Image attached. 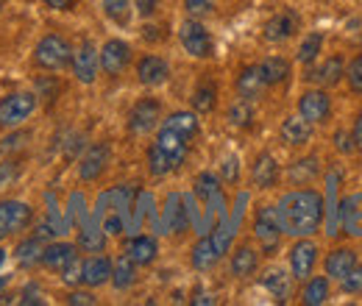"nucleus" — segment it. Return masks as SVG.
Here are the masks:
<instances>
[{
  "label": "nucleus",
  "mask_w": 362,
  "mask_h": 306,
  "mask_svg": "<svg viewBox=\"0 0 362 306\" xmlns=\"http://www.w3.org/2000/svg\"><path fill=\"white\" fill-rule=\"evenodd\" d=\"M323 195L304 187V189H293L279 201V218H281V228L287 237H313L315 231H320L323 223Z\"/></svg>",
  "instance_id": "1"
},
{
  "label": "nucleus",
  "mask_w": 362,
  "mask_h": 306,
  "mask_svg": "<svg viewBox=\"0 0 362 306\" xmlns=\"http://www.w3.org/2000/svg\"><path fill=\"white\" fill-rule=\"evenodd\" d=\"M73 61V45L62 34H45L34 47V64L47 73H62Z\"/></svg>",
  "instance_id": "2"
},
{
  "label": "nucleus",
  "mask_w": 362,
  "mask_h": 306,
  "mask_svg": "<svg viewBox=\"0 0 362 306\" xmlns=\"http://www.w3.org/2000/svg\"><path fill=\"white\" fill-rule=\"evenodd\" d=\"M37 92H8L0 98V129H20L37 112Z\"/></svg>",
  "instance_id": "3"
},
{
  "label": "nucleus",
  "mask_w": 362,
  "mask_h": 306,
  "mask_svg": "<svg viewBox=\"0 0 362 306\" xmlns=\"http://www.w3.org/2000/svg\"><path fill=\"white\" fill-rule=\"evenodd\" d=\"M179 42H181V47L187 50V56H192V59H209L212 50H215L209 31H206L204 23L195 20V17H187L179 25Z\"/></svg>",
  "instance_id": "4"
},
{
  "label": "nucleus",
  "mask_w": 362,
  "mask_h": 306,
  "mask_svg": "<svg viewBox=\"0 0 362 306\" xmlns=\"http://www.w3.org/2000/svg\"><path fill=\"white\" fill-rule=\"evenodd\" d=\"M284 228H281V218H279V206H259L254 215V237L259 240V245L271 254L279 248Z\"/></svg>",
  "instance_id": "5"
},
{
  "label": "nucleus",
  "mask_w": 362,
  "mask_h": 306,
  "mask_svg": "<svg viewBox=\"0 0 362 306\" xmlns=\"http://www.w3.org/2000/svg\"><path fill=\"white\" fill-rule=\"evenodd\" d=\"M159 120H162V103L156 98H142L129 112V131L134 136H148L159 129Z\"/></svg>",
  "instance_id": "6"
},
{
  "label": "nucleus",
  "mask_w": 362,
  "mask_h": 306,
  "mask_svg": "<svg viewBox=\"0 0 362 306\" xmlns=\"http://www.w3.org/2000/svg\"><path fill=\"white\" fill-rule=\"evenodd\" d=\"M70 67H73V76H76V81L78 84H95V78H98V67H100V50L95 47V42L90 40H84V42L78 45L76 50H73V61H70Z\"/></svg>",
  "instance_id": "7"
},
{
  "label": "nucleus",
  "mask_w": 362,
  "mask_h": 306,
  "mask_svg": "<svg viewBox=\"0 0 362 306\" xmlns=\"http://www.w3.org/2000/svg\"><path fill=\"white\" fill-rule=\"evenodd\" d=\"M34 223V209L23 201H0V237L25 231Z\"/></svg>",
  "instance_id": "8"
},
{
  "label": "nucleus",
  "mask_w": 362,
  "mask_h": 306,
  "mask_svg": "<svg viewBox=\"0 0 362 306\" xmlns=\"http://www.w3.org/2000/svg\"><path fill=\"white\" fill-rule=\"evenodd\" d=\"M287 262H290V276L298 278V281H307L313 273H315L317 264V245L307 237H298V242L290 248L287 254Z\"/></svg>",
  "instance_id": "9"
},
{
  "label": "nucleus",
  "mask_w": 362,
  "mask_h": 306,
  "mask_svg": "<svg viewBox=\"0 0 362 306\" xmlns=\"http://www.w3.org/2000/svg\"><path fill=\"white\" fill-rule=\"evenodd\" d=\"M132 64V45L123 40H106L100 47V70L112 78L123 76L126 67Z\"/></svg>",
  "instance_id": "10"
},
{
  "label": "nucleus",
  "mask_w": 362,
  "mask_h": 306,
  "mask_svg": "<svg viewBox=\"0 0 362 306\" xmlns=\"http://www.w3.org/2000/svg\"><path fill=\"white\" fill-rule=\"evenodd\" d=\"M298 114L313 123V126H320L329 120L332 114V98L326 89H307L301 98H298Z\"/></svg>",
  "instance_id": "11"
},
{
  "label": "nucleus",
  "mask_w": 362,
  "mask_h": 306,
  "mask_svg": "<svg viewBox=\"0 0 362 306\" xmlns=\"http://www.w3.org/2000/svg\"><path fill=\"white\" fill-rule=\"evenodd\" d=\"M170 78V64L156 56V53H145L139 61H136V81L142 87H162L165 81Z\"/></svg>",
  "instance_id": "12"
},
{
  "label": "nucleus",
  "mask_w": 362,
  "mask_h": 306,
  "mask_svg": "<svg viewBox=\"0 0 362 306\" xmlns=\"http://www.w3.org/2000/svg\"><path fill=\"white\" fill-rule=\"evenodd\" d=\"M296 31H298V17H296V11L284 8V11H276L271 20L265 23L262 37H265V42L279 45V42H287Z\"/></svg>",
  "instance_id": "13"
},
{
  "label": "nucleus",
  "mask_w": 362,
  "mask_h": 306,
  "mask_svg": "<svg viewBox=\"0 0 362 306\" xmlns=\"http://www.w3.org/2000/svg\"><path fill=\"white\" fill-rule=\"evenodd\" d=\"M109 156H112V151H109L106 142L90 145L87 153H84L81 162H78V178H81V181H95V178H100L103 170H106V165H109Z\"/></svg>",
  "instance_id": "14"
},
{
  "label": "nucleus",
  "mask_w": 362,
  "mask_h": 306,
  "mask_svg": "<svg viewBox=\"0 0 362 306\" xmlns=\"http://www.w3.org/2000/svg\"><path fill=\"white\" fill-rule=\"evenodd\" d=\"M279 178H281V167H279L276 156L268 153V151H262L254 159V165H251V184L257 189H273L279 184Z\"/></svg>",
  "instance_id": "15"
},
{
  "label": "nucleus",
  "mask_w": 362,
  "mask_h": 306,
  "mask_svg": "<svg viewBox=\"0 0 362 306\" xmlns=\"http://www.w3.org/2000/svg\"><path fill=\"white\" fill-rule=\"evenodd\" d=\"M234 89H237V98H243V100H259L262 95H265V78H262V70H259V64H248V67H243L240 70V76H237V81H234Z\"/></svg>",
  "instance_id": "16"
},
{
  "label": "nucleus",
  "mask_w": 362,
  "mask_h": 306,
  "mask_svg": "<svg viewBox=\"0 0 362 306\" xmlns=\"http://www.w3.org/2000/svg\"><path fill=\"white\" fill-rule=\"evenodd\" d=\"M112 267L115 262L103 254H92L81 262V284H87L90 290L95 287H103L106 281H112Z\"/></svg>",
  "instance_id": "17"
},
{
  "label": "nucleus",
  "mask_w": 362,
  "mask_h": 306,
  "mask_svg": "<svg viewBox=\"0 0 362 306\" xmlns=\"http://www.w3.org/2000/svg\"><path fill=\"white\" fill-rule=\"evenodd\" d=\"M307 78H310L313 84H320V87H334V84H340V78H346V59H343L340 53L329 56L323 64H317L315 70L307 73Z\"/></svg>",
  "instance_id": "18"
},
{
  "label": "nucleus",
  "mask_w": 362,
  "mask_h": 306,
  "mask_svg": "<svg viewBox=\"0 0 362 306\" xmlns=\"http://www.w3.org/2000/svg\"><path fill=\"white\" fill-rule=\"evenodd\" d=\"M78 259V248L73 242H50L42 251V267L50 273H62L70 262Z\"/></svg>",
  "instance_id": "19"
},
{
  "label": "nucleus",
  "mask_w": 362,
  "mask_h": 306,
  "mask_svg": "<svg viewBox=\"0 0 362 306\" xmlns=\"http://www.w3.org/2000/svg\"><path fill=\"white\" fill-rule=\"evenodd\" d=\"M126 254L134 259L136 267H148V264L156 262V257H159V242L151 234H136V237L129 240Z\"/></svg>",
  "instance_id": "20"
},
{
  "label": "nucleus",
  "mask_w": 362,
  "mask_h": 306,
  "mask_svg": "<svg viewBox=\"0 0 362 306\" xmlns=\"http://www.w3.org/2000/svg\"><path fill=\"white\" fill-rule=\"evenodd\" d=\"M165 153H170L173 159H179L181 165H184V159H187V153H189V139L187 136H181L179 131H173L170 126H165L162 123V129L156 131V139H153Z\"/></svg>",
  "instance_id": "21"
},
{
  "label": "nucleus",
  "mask_w": 362,
  "mask_h": 306,
  "mask_svg": "<svg viewBox=\"0 0 362 306\" xmlns=\"http://www.w3.org/2000/svg\"><path fill=\"white\" fill-rule=\"evenodd\" d=\"M281 139H284L287 145H293V148L307 145V142L313 139V123H307L301 114L284 117V123H281Z\"/></svg>",
  "instance_id": "22"
},
{
  "label": "nucleus",
  "mask_w": 362,
  "mask_h": 306,
  "mask_svg": "<svg viewBox=\"0 0 362 306\" xmlns=\"http://www.w3.org/2000/svg\"><path fill=\"white\" fill-rule=\"evenodd\" d=\"M259 267V254L251 248V245H240L234 254H231V262H228V273L234 278H248L254 276Z\"/></svg>",
  "instance_id": "23"
},
{
  "label": "nucleus",
  "mask_w": 362,
  "mask_h": 306,
  "mask_svg": "<svg viewBox=\"0 0 362 306\" xmlns=\"http://www.w3.org/2000/svg\"><path fill=\"white\" fill-rule=\"evenodd\" d=\"M223 254L218 251V245H215V237H201L195 245H192V254H189V262L195 270H212L218 259H221Z\"/></svg>",
  "instance_id": "24"
},
{
  "label": "nucleus",
  "mask_w": 362,
  "mask_h": 306,
  "mask_svg": "<svg viewBox=\"0 0 362 306\" xmlns=\"http://www.w3.org/2000/svg\"><path fill=\"white\" fill-rule=\"evenodd\" d=\"M354 264H357V251H354V248H337V251H332V254L323 259V270H326L329 278H337V281H340Z\"/></svg>",
  "instance_id": "25"
},
{
  "label": "nucleus",
  "mask_w": 362,
  "mask_h": 306,
  "mask_svg": "<svg viewBox=\"0 0 362 306\" xmlns=\"http://www.w3.org/2000/svg\"><path fill=\"white\" fill-rule=\"evenodd\" d=\"M145 162H148V173L156 175V178L170 175L173 170H179L181 167L179 159H173L170 153H165L156 142H151V148H148V153H145Z\"/></svg>",
  "instance_id": "26"
},
{
  "label": "nucleus",
  "mask_w": 362,
  "mask_h": 306,
  "mask_svg": "<svg viewBox=\"0 0 362 306\" xmlns=\"http://www.w3.org/2000/svg\"><path fill=\"white\" fill-rule=\"evenodd\" d=\"M189 106H192L195 114H212L215 106H218V87L212 81H201L198 87L192 89Z\"/></svg>",
  "instance_id": "27"
},
{
  "label": "nucleus",
  "mask_w": 362,
  "mask_h": 306,
  "mask_svg": "<svg viewBox=\"0 0 362 306\" xmlns=\"http://www.w3.org/2000/svg\"><path fill=\"white\" fill-rule=\"evenodd\" d=\"M42 251H45V245H42V240H40V234H37V237H28V240H23V242L17 245L14 259H17L20 267L31 270V267L42 264Z\"/></svg>",
  "instance_id": "28"
},
{
  "label": "nucleus",
  "mask_w": 362,
  "mask_h": 306,
  "mask_svg": "<svg viewBox=\"0 0 362 306\" xmlns=\"http://www.w3.org/2000/svg\"><path fill=\"white\" fill-rule=\"evenodd\" d=\"M259 70H262V78L268 87H276V84H284L287 76H290V61L284 56H268L259 61Z\"/></svg>",
  "instance_id": "29"
},
{
  "label": "nucleus",
  "mask_w": 362,
  "mask_h": 306,
  "mask_svg": "<svg viewBox=\"0 0 362 306\" xmlns=\"http://www.w3.org/2000/svg\"><path fill=\"white\" fill-rule=\"evenodd\" d=\"M254 117H257V112H254V103L251 100H243V98H237L231 106H228L226 112V120L231 129H251L254 126Z\"/></svg>",
  "instance_id": "30"
},
{
  "label": "nucleus",
  "mask_w": 362,
  "mask_h": 306,
  "mask_svg": "<svg viewBox=\"0 0 362 306\" xmlns=\"http://www.w3.org/2000/svg\"><path fill=\"white\" fill-rule=\"evenodd\" d=\"M112 284H115V290H132L136 284V262L126 254V257H120L115 267H112Z\"/></svg>",
  "instance_id": "31"
},
{
  "label": "nucleus",
  "mask_w": 362,
  "mask_h": 306,
  "mask_svg": "<svg viewBox=\"0 0 362 306\" xmlns=\"http://www.w3.org/2000/svg\"><path fill=\"white\" fill-rule=\"evenodd\" d=\"M329 301V276H310L301 290V304L320 306Z\"/></svg>",
  "instance_id": "32"
},
{
  "label": "nucleus",
  "mask_w": 362,
  "mask_h": 306,
  "mask_svg": "<svg viewBox=\"0 0 362 306\" xmlns=\"http://www.w3.org/2000/svg\"><path fill=\"white\" fill-rule=\"evenodd\" d=\"M317 173H320V165H317L315 156H310V159H298L296 165H290L287 178H290V184H296V187H310L317 178Z\"/></svg>",
  "instance_id": "33"
},
{
  "label": "nucleus",
  "mask_w": 362,
  "mask_h": 306,
  "mask_svg": "<svg viewBox=\"0 0 362 306\" xmlns=\"http://www.w3.org/2000/svg\"><path fill=\"white\" fill-rule=\"evenodd\" d=\"M165 126H170L173 131H179L181 136H187L189 142L198 136L201 131V123H198V114L195 112H187V109H181V112H173L168 120H165Z\"/></svg>",
  "instance_id": "34"
},
{
  "label": "nucleus",
  "mask_w": 362,
  "mask_h": 306,
  "mask_svg": "<svg viewBox=\"0 0 362 306\" xmlns=\"http://www.w3.org/2000/svg\"><path fill=\"white\" fill-rule=\"evenodd\" d=\"M290 278H293L290 273L273 267V270H268V273L262 276V287L271 293L276 301H287V298H290Z\"/></svg>",
  "instance_id": "35"
},
{
  "label": "nucleus",
  "mask_w": 362,
  "mask_h": 306,
  "mask_svg": "<svg viewBox=\"0 0 362 306\" xmlns=\"http://www.w3.org/2000/svg\"><path fill=\"white\" fill-rule=\"evenodd\" d=\"M320 50H323V34H320V31H313V34H307V37L301 40V45H298L296 61L310 67L317 56H320Z\"/></svg>",
  "instance_id": "36"
},
{
  "label": "nucleus",
  "mask_w": 362,
  "mask_h": 306,
  "mask_svg": "<svg viewBox=\"0 0 362 306\" xmlns=\"http://www.w3.org/2000/svg\"><path fill=\"white\" fill-rule=\"evenodd\" d=\"M100 3H103V14L115 25H129L132 23V0H100Z\"/></svg>",
  "instance_id": "37"
},
{
  "label": "nucleus",
  "mask_w": 362,
  "mask_h": 306,
  "mask_svg": "<svg viewBox=\"0 0 362 306\" xmlns=\"http://www.w3.org/2000/svg\"><path fill=\"white\" fill-rule=\"evenodd\" d=\"M78 245H81L87 254H100V251L106 248V231L87 225V228L78 234Z\"/></svg>",
  "instance_id": "38"
},
{
  "label": "nucleus",
  "mask_w": 362,
  "mask_h": 306,
  "mask_svg": "<svg viewBox=\"0 0 362 306\" xmlns=\"http://www.w3.org/2000/svg\"><path fill=\"white\" fill-rule=\"evenodd\" d=\"M28 139H31V131H25V129H11V131H8L6 136H3V139H0L3 156H11V153L23 151V148L28 145Z\"/></svg>",
  "instance_id": "39"
},
{
  "label": "nucleus",
  "mask_w": 362,
  "mask_h": 306,
  "mask_svg": "<svg viewBox=\"0 0 362 306\" xmlns=\"http://www.w3.org/2000/svg\"><path fill=\"white\" fill-rule=\"evenodd\" d=\"M346 81L354 95H362V53H357L349 64H346Z\"/></svg>",
  "instance_id": "40"
},
{
  "label": "nucleus",
  "mask_w": 362,
  "mask_h": 306,
  "mask_svg": "<svg viewBox=\"0 0 362 306\" xmlns=\"http://www.w3.org/2000/svg\"><path fill=\"white\" fill-rule=\"evenodd\" d=\"M340 284H343V293H349V295L362 293V262L354 264V267L340 278Z\"/></svg>",
  "instance_id": "41"
},
{
  "label": "nucleus",
  "mask_w": 362,
  "mask_h": 306,
  "mask_svg": "<svg viewBox=\"0 0 362 306\" xmlns=\"http://www.w3.org/2000/svg\"><path fill=\"white\" fill-rule=\"evenodd\" d=\"M20 173H23L20 159H6V162H0V189L8 187V184H14V181L20 178Z\"/></svg>",
  "instance_id": "42"
},
{
  "label": "nucleus",
  "mask_w": 362,
  "mask_h": 306,
  "mask_svg": "<svg viewBox=\"0 0 362 306\" xmlns=\"http://www.w3.org/2000/svg\"><path fill=\"white\" fill-rule=\"evenodd\" d=\"M218 189H221V184H218V178L212 173H201L195 178V195L212 198V195H218Z\"/></svg>",
  "instance_id": "43"
},
{
  "label": "nucleus",
  "mask_w": 362,
  "mask_h": 306,
  "mask_svg": "<svg viewBox=\"0 0 362 306\" xmlns=\"http://www.w3.org/2000/svg\"><path fill=\"white\" fill-rule=\"evenodd\" d=\"M215 3H218V0H184V11H187V17H195V20H201V17L212 14Z\"/></svg>",
  "instance_id": "44"
},
{
  "label": "nucleus",
  "mask_w": 362,
  "mask_h": 306,
  "mask_svg": "<svg viewBox=\"0 0 362 306\" xmlns=\"http://www.w3.org/2000/svg\"><path fill=\"white\" fill-rule=\"evenodd\" d=\"M62 281H64V284H70V287L81 284V262H78V259H76V262H70L64 270H62Z\"/></svg>",
  "instance_id": "45"
},
{
  "label": "nucleus",
  "mask_w": 362,
  "mask_h": 306,
  "mask_svg": "<svg viewBox=\"0 0 362 306\" xmlns=\"http://www.w3.org/2000/svg\"><path fill=\"white\" fill-rule=\"evenodd\" d=\"M159 6H162V0H134L136 14H139L142 20H148V17H153V14L159 11Z\"/></svg>",
  "instance_id": "46"
},
{
  "label": "nucleus",
  "mask_w": 362,
  "mask_h": 306,
  "mask_svg": "<svg viewBox=\"0 0 362 306\" xmlns=\"http://www.w3.org/2000/svg\"><path fill=\"white\" fill-rule=\"evenodd\" d=\"M221 170H223V178H226L228 184H237V178H240V165H237V156H226Z\"/></svg>",
  "instance_id": "47"
},
{
  "label": "nucleus",
  "mask_w": 362,
  "mask_h": 306,
  "mask_svg": "<svg viewBox=\"0 0 362 306\" xmlns=\"http://www.w3.org/2000/svg\"><path fill=\"white\" fill-rule=\"evenodd\" d=\"M170 225H173V231H181V228H184V212H181V206H179V195L170 198Z\"/></svg>",
  "instance_id": "48"
},
{
  "label": "nucleus",
  "mask_w": 362,
  "mask_h": 306,
  "mask_svg": "<svg viewBox=\"0 0 362 306\" xmlns=\"http://www.w3.org/2000/svg\"><path fill=\"white\" fill-rule=\"evenodd\" d=\"M67 304H76V306H95V304H98V298H95L92 293H81V290H76V293H70V295H67Z\"/></svg>",
  "instance_id": "49"
},
{
  "label": "nucleus",
  "mask_w": 362,
  "mask_h": 306,
  "mask_svg": "<svg viewBox=\"0 0 362 306\" xmlns=\"http://www.w3.org/2000/svg\"><path fill=\"white\" fill-rule=\"evenodd\" d=\"M334 145H337V151H340V153H351V151L357 148V145H354V136L349 139V134L346 131L334 134Z\"/></svg>",
  "instance_id": "50"
},
{
  "label": "nucleus",
  "mask_w": 362,
  "mask_h": 306,
  "mask_svg": "<svg viewBox=\"0 0 362 306\" xmlns=\"http://www.w3.org/2000/svg\"><path fill=\"white\" fill-rule=\"evenodd\" d=\"M47 8H53V11H70L73 6H76V0H42Z\"/></svg>",
  "instance_id": "51"
},
{
  "label": "nucleus",
  "mask_w": 362,
  "mask_h": 306,
  "mask_svg": "<svg viewBox=\"0 0 362 306\" xmlns=\"http://www.w3.org/2000/svg\"><path fill=\"white\" fill-rule=\"evenodd\" d=\"M37 89H40V92H47V103H50V100H56V98H53V95H56V84H50V78H37Z\"/></svg>",
  "instance_id": "52"
},
{
  "label": "nucleus",
  "mask_w": 362,
  "mask_h": 306,
  "mask_svg": "<svg viewBox=\"0 0 362 306\" xmlns=\"http://www.w3.org/2000/svg\"><path fill=\"white\" fill-rule=\"evenodd\" d=\"M351 136H354V145L362 151V112L357 114V120H354V129H351Z\"/></svg>",
  "instance_id": "53"
},
{
  "label": "nucleus",
  "mask_w": 362,
  "mask_h": 306,
  "mask_svg": "<svg viewBox=\"0 0 362 306\" xmlns=\"http://www.w3.org/2000/svg\"><path fill=\"white\" fill-rule=\"evenodd\" d=\"M8 281H11V276H0V293L8 287Z\"/></svg>",
  "instance_id": "54"
},
{
  "label": "nucleus",
  "mask_w": 362,
  "mask_h": 306,
  "mask_svg": "<svg viewBox=\"0 0 362 306\" xmlns=\"http://www.w3.org/2000/svg\"><path fill=\"white\" fill-rule=\"evenodd\" d=\"M3 264H6V251L0 248V267H3Z\"/></svg>",
  "instance_id": "55"
},
{
  "label": "nucleus",
  "mask_w": 362,
  "mask_h": 306,
  "mask_svg": "<svg viewBox=\"0 0 362 306\" xmlns=\"http://www.w3.org/2000/svg\"><path fill=\"white\" fill-rule=\"evenodd\" d=\"M0 11H3V0H0Z\"/></svg>",
  "instance_id": "56"
},
{
  "label": "nucleus",
  "mask_w": 362,
  "mask_h": 306,
  "mask_svg": "<svg viewBox=\"0 0 362 306\" xmlns=\"http://www.w3.org/2000/svg\"><path fill=\"white\" fill-rule=\"evenodd\" d=\"M0 156H3V148H0Z\"/></svg>",
  "instance_id": "57"
}]
</instances>
